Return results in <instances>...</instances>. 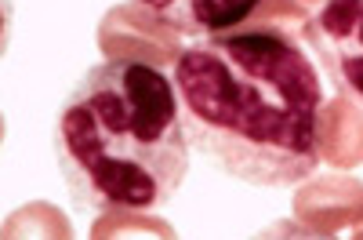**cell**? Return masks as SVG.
Segmentation results:
<instances>
[{
  "instance_id": "cell-1",
  "label": "cell",
  "mask_w": 363,
  "mask_h": 240,
  "mask_svg": "<svg viewBox=\"0 0 363 240\" xmlns=\"http://www.w3.org/2000/svg\"><path fill=\"white\" fill-rule=\"evenodd\" d=\"M189 149L262 190L298 186L320 164L327 95L313 58L280 26H236L182 48L171 66Z\"/></svg>"
},
{
  "instance_id": "cell-2",
  "label": "cell",
  "mask_w": 363,
  "mask_h": 240,
  "mask_svg": "<svg viewBox=\"0 0 363 240\" xmlns=\"http://www.w3.org/2000/svg\"><path fill=\"white\" fill-rule=\"evenodd\" d=\"M174 80L149 58L91 66L55 116V160L80 212H157L189 175Z\"/></svg>"
},
{
  "instance_id": "cell-3",
  "label": "cell",
  "mask_w": 363,
  "mask_h": 240,
  "mask_svg": "<svg viewBox=\"0 0 363 240\" xmlns=\"http://www.w3.org/2000/svg\"><path fill=\"white\" fill-rule=\"evenodd\" d=\"M306 40L338 95L363 113V0H320Z\"/></svg>"
},
{
  "instance_id": "cell-4",
  "label": "cell",
  "mask_w": 363,
  "mask_h": 240,
  "mask_svg": "<svg viewBox=\"0 0 363 240\" xmlns=\"http://www.w3.org/2000/svg\"><path fill=\"white\" fill-rule=\"evenodd\" d=\"M131 4L164 29L182 37H215L244 26L262 0H131Z\"/></svg>"
},
{
  "instance_id": "cell-5",
  "label": "cell",
  "mask_w": 363,
  "mask_h": 240,
  "mask_svg": "<svg viewBox=\"0 0 363 240\" xmlns=\"http://www.w3.org/2000/svg\"><path fill=\"white\" fill-rule=\"evenodd\" d=\"M11 26H15V8H11V0H0V58H4L11 44Z\"/></svg>"
}]
</instances>
